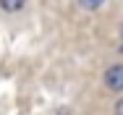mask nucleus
<instances>
[{"label":"nucleus","mask_w":123,"mask_h":115,"mask_svg":"<svg viewBox=\"0 0 123 115\" xmlns=\"http://www.w3.org/2000/svg\"><path fill=\"white\" fill-rule=\"evenodd\" d=\"M105 86L113 92H123V66H110L105 71Z\"/></svg>","instance_id":"obj_1"},{"label":"nucleus","mask_w":123,"mask_h":115,"mask_svg":"<svg viewBox=\"0 0 123 115\" xmlns=\"http://www.w3.org/2000/svg\"><path fill=\"white\" fill-rule=\"evenodd\" d=\"M24 3H26V0H0V8L13 13V11H21V8H24Z\"/></svg>","instance_id":"obj_2"},{"label":"nucleus","mask_w":123,"mask_h":115,"mask_svg":"<svg viewBox=\"0 0 123 115\" xmlns=\"http://www.w3.org/2000/svg\"><path fill=\"white\" fill-rule=\"evenodd\" d=\"M79 3H81V5L86 8V11H94V8H99V5L105 3V0H79Z\"/></svg>","instance_id":"obj_3"},{"label":"nucleus","mask_w":123,"mask_h":115,"mask_svg":"<svg viewBox=\"0 0 123 115\" xmlns=\"http://www.w3.org/2000/svg\"><path fill=\"white\" fill-rule=\"evenodd\" d=\"M115 115H123V99H118V105H115Z\"/></svg>","instance_id":"obj_4"}]
</instances>
